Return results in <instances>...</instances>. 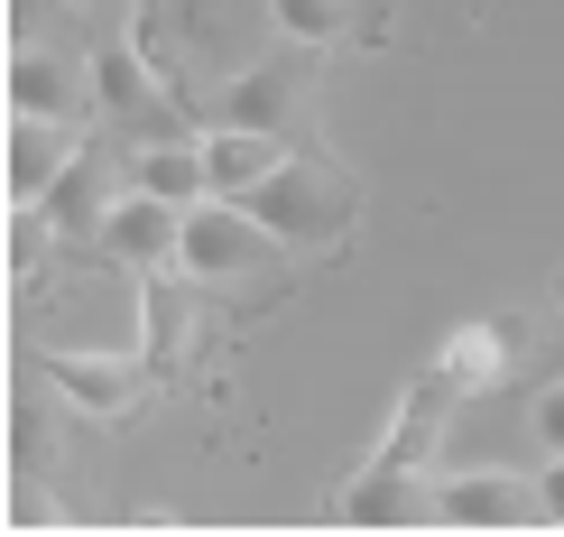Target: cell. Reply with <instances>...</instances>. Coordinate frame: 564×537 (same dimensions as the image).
Segmentation results:
<instances>
[{"mask_svg":"<svg viewBox=\"0 0 564 537\" xmlns=\"http://www.w3.org/2000/svg\"><path fill=\"white\" fill-rule=\"evenodd\" d=\"M288 260V241L250 214V204H223V195H204V204H185V241H176V269L195 278V288H231V278H260Z\"/></svg>","mask_w":564,"mask_h":537,"instance_id":"cell-1","label":"cell"},{"mask_svg":"<svg viewBox=\"0 0 564 537\" xmlns=\"http://www.w3.org/2000/svg\"><path fill=\"white\" fill-rule=\"evenodd\" d=\"M241 204H250V214H260L288 250H334L343 232H351V185L324 168V158H288V168H278L269 185H250Z\"/></svg>","mask_w":564,"mask_h":537,"instance_id":"cell-2","label":"cell"},{"mask_svg":"<svg viewBox=\"0 0 564 537\" xmlns=\"http://www.w3.org/2000/svg\"><path fill=\"white\" fill-rule=\"evenodd\" d=\"M93 111H102V121H121V130H176L185 139V121H176V103L167 93H158V65L139 56L130 37H111V46H93Z\"/></svg>","mask_w":564,"mask_h":537,"instance_id":"cell-3","label":"cell"},{"mask_svg":"<svg viewBox=\"0 0 564 537\" xmlns=\"http://www.w3.org/2000/svg\"><path fill=\"white\" fill-rule=\"evenodd\" d=\"M305 84H315V46H296V37H288L269 65L231 75V93H223V121H241V130H278V139H288V130H296Z\"/></svg>","mask_w":564,"mask_h":537,"instance_id":"cell-4","label":"cell"},{"mask_svg":"<svg viewBox=\"0 0 564 537\" xmlns=\"http://www.w3.org/2000/svg\"><path fill=\"white\" fill-rule=\"evenodd\" d=\"M29 362L75 417H130L139 389H149V362H111V353H29Z\"/></svg>","mask_w":564,"mask_h":537,"instance_id":"cell-5","label":"cell"},{"mask_svg":"<svg viewBox=\"0 0 564 537\" xmlns=\"http://www.w3.org/2000/svg\"><path fill=\"white\" fill-rule=\"evenodd\" d=\"M176 241H185V204H167V195H149V185H130L121 204L102 214V250L121 269H176Z\"/></svg>","mask_w":564,"mask_h":537,"instance_id":"cell-6","label":"cell"},{"mask_svg":"<svg viewBox=\"0 0 564 537\" xmlns=\"http://www.w3.org/2000/svg\"><path fill=\"white\" fill-rule=\"evenodd\" d=\"M195 278L185 269H149V297H139V362H149V380H176L185 353H195Z\"/></svg>","mask_w":564,"mask_h":537,"instance_id":"cell-7","label":"cell"},{"mask_svg":"<svg viewBox=\"0 0 564 537\" xmlns=\"http://www.w3.org/2000/svg\"><path fill=\"white\" fill-rule=\"evenodd\" d=\"M528 509H536L528 473H444L435 482V519L444 528H519Z\"/></svg>","mask_w":564,"mask_h":537,"instance_id":"cell-8","label":"cell"},{"mask_svg":"<svg viewBox=\"0 0 564 537\" xmlns=\"http://www.w3.org/2000/svg\"><path fill=\"white\" fill-rule=\"evenodd\" d=\"M10 111H46V121H84L93 111V75L56 56V46H10Z\"/></svg>","mask_w":564,"mask_h":537,"instance_id":"cell-9","label":"cell"},{"mask_svg":"<svg viewBox=\"0 0 564 537\" xmlns=\"http://www.w3.org/2000/svg\"><path fill=\"white\" fill-rule=\"evenodd\" d=\"M75 168V121L10 111V204H46V185Z\"/></svg>","mask_w":564,"mask_h":537,"instance_id":"cell-10","label":"cell"},{"mask_svg":"<svg viewBox=\"0 0 564 537\" xmlns=\"http://www.w3.org/2000/svg\"><path fill=\"white\" fill-rule=\"evenodd\" d=\"M288 158H296V149H288L278 130H241V121H223L214 139H204V176H214V195H223V204H241L250 185H269Z\"/></svg>","mask_w":564,"mask_h":537,"instance_id":"cell-11","label":"cell"},{"mask_svg":"<svg viewBox=\"0 0 564 537\" xmlns=\"http://www.w3.org/2000/svg\"><path fill=\"white\" fill-rule=\"evenodd\" d=\"M334 519H351V528H408V519H435V492L416 473H398V463H370L361 482H343Z\"/></svg>","mask_w":564,"mask_h":537,"instance_id":"cell-12","label":"cell"},{"mask_svg":"<svg viewBox=\"0 0 564 537\" xmlns=\"http://www.w3.org/2000/svg\"><path fill=\"white\" fill-rule=\"evenodd\" d=\"M463 389L444 380V370H426V380L398 399V417H389V445H380V463H398V473H426V454H435V436H444V408H454Z\"/></svg>","mask_w":564,"mask_h":537,"instance_id":"cell-13","label":"cell"},{"mask_svg":"<svg viewBox=\"0 0 564 537\" xmlns=\"http://www.w3.org/2000/svg\"><path fill=\"white\" fill-rule=\"evenodd\" d=\"M519 315H490V324H463V334H444V353H435V370H444V380H454V389H490V380H500V370H509V353H519Z\"/></svg>","mask_w":564,"mask_h":537,"instance_id":"cell-14","label":"cell"},{"mask_svg":"<svg viewBox=\"0 0 564 537\" xmlns=\"http://www.w3.org/2000/svg\"><path fill=\"white\" fill-rule=\"evenodd\" d=\"M130 185H149V195H167V204H204L214 195V176H204V139H149V149L130 158Z\"/></svg>","mask_w":564,"mask_h":537,"instance_id":"cell-15","label":"cell"},{"mask_svg":"<svg viewBox=\"0 0 564 537\" xmlns=\"http://www.w3.org/2000/svg\"><path fill=\"white\" fill-rule=\"evenodd\" d=\"M111 204H121V195L102 185V168H93V158H75V168L46 185V204H37V214L56 223V232H102V214H111Z\"/></svg>","mask_w":564,"mask_h":537,"instance_id":"cell-16","label":"cell"},{"mask_svg":"<svg viewBox=\"0 0 564 537\" xmlns=\"http://www.w3.org/2000/svg\"><path fill=\"white\" fill-rule=\"evenodd\" d=\"M269 29L296 37V46H324V37L361 29V10H351V0H269Z\"/></svg>","mask_w":564,"mask_h":537,"instance_id":"cell-17","label":"cell"},{"mask_svg":"<svg viewBox=\"0 0 564 537\" xmlns=\"http://www.w3.org/2000/svg\"><path fill=\"white\" fill-rule=\"evenodd\" d=\"M46 454H56V436H46V408L19 389V399H10V473H46Z\"/></svg>","mask_w":564,"mask_h":537,"instance_id":"cell-18","label":"cell"},{"mask_svg":"<svg viewBox=\"0 0 564 537\" xmlns=\"http://www.w3.org/2000/svg\"><path fill=\"white\" fill-rule=\"evenodd\" d=\"M46 232L56 223H46L37 204H10V288H29V278L46 269Z\"/></svg>","mask_w":564,"mask_h":537,"instance_id":"cell-19","label":"cell"},{"mask_svg":"<svg viewBox=\"0 0 564 537\" xmlns=\"http://www.w3.org/2000/svg\"><path fill=\"white\" fill-rule=\"evenodd\" d=\"M65 509L37 492V473H10V528H56Z\"/></svg>","mask_w":564,"mask_h":537,"instance_id":"cell-20","label":"cell"},{"mask_svg":"<svg viewBox=\"0 0 564 537\" xmlns=\"http://www.w3.org/2000/svg\"><path fill=\"white\" fill-rule=\"evenodd\" d=\"M536 436H546V454H564V380L546 389V399H536V417H528Z\"/></svg>","mask_w":564,"mask_h":537,"instance_id":"cell-21","label":"cell"},{"mask_svg":"<svg viewBox=\"0 0 564 537\" xmlns=\"http://www.w3.org/2000/svg\"><path fill=\"white\" fill-rule=\"evenodd\" d=\"M536 519H564V454L536 473Z\"/></svg>","mask_w":564,"mask_h":537,"instance_id":"cell-22","label":"cell"}]
</instances>
